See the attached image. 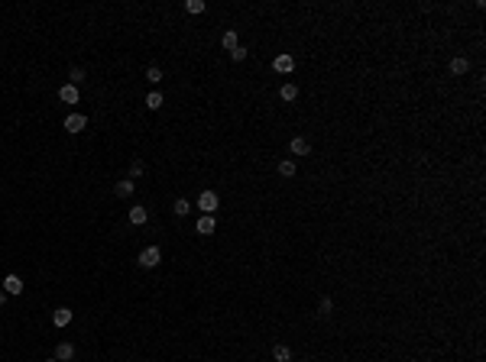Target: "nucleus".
<instances>
[{"label":"nucleus","mask_w":486,"mask_h":362,"mask_svg":"<svg viewBox=\"0 0 486 362\" xmlns=\"http://www.w3.org/2000/svg\"><path fill=\"white\" fill-rule=\"evenodd\" d=\"M146 220H149L146 207H130V223H133V226H143Z\"/></svg>","instance_id":"12"},{"label":"nucleus","mask_w":486,"mask_h":362,"mask_svg":"<svg viewBox=\"0 0 486 362\" xmlns=\"http://www.w3.org/2000/svg\"><path fill=\"white\" fill-rule=\"evenodd\" d=\"M4 291L7 294H23V278L20 275H7L4 278Z\"/></svg>","instance_id":"7"},{"label":"nucleus","mask_w":486,"mask_h":362,"mask_svg":"<svg viewBox=\"0 0 486 362\" xmlns=\"http://www.w3.org/2000/svg\"><path fill=\"white\" fill-rule=\"evenodd\" d=\"M159 262H162V252H159V246H146V249L139 252V266H143V269H156Z\"/></svg>","instance_id":"1"},{"label":"nucleus","mask_w":486,"mask_h":362,"mask_svg":"<svg viewBox=\"0 0 486 362\" xmlns=\"http://www.w3.org/2000/svg\"><path fill=\"white\" fill-rule=\"evenodd\" d=\"M220 42H224V49H227V52H234L237 46H240V39H237V29H227L224 36H220Z\"/></svg>","instance_id":"14"},{"label":"nucleus","mask_w":486,"mask_h":362,"mask_svg":"<svg viewBox=\"0 0 486 362\" xmlns=\"http://www.w3.org/2000/svg\"><path fill=\"white\" fill-rule=\"evenodd\" d=\"M272 68H276L279 75H292V72H295V58H292L289 52H279V55L272 58Z\"/></svg>","instance_id":"3"},{"label":"nucleus","mask_w":486,"mask_h":362,"mask_svg":"<svg viewBox=\"0 0 486 362\" xmlns=\"http://www.w3.org/2000/svg\"><path fill=\"white\" fill-rule=\"evenodd\" d=\"M113 191H117V198H130V194L136 191V181L133 178H123V181H117V188H113Z\"/></svg>","instance_id":"10"},{"label":"nucleus","mask_w":486,"mask_h":362,"mask_svg":"<svg viewBox=\"0 0 486 362\" xmlns=\"http://www.w3.org/2000/svg\"><path fill=\"white\" fill-rule=\"evenodd\" d=\"M46 362H59V359H46Z\"/></svg>","instance_id":"27"},{"label":"nucleus","mask_w":486,"mask_h":362,"mask_svg":"<svg viewBox=\"0 0 486 362\" xmlns=\"http://www.w3.org/2000/svg\"><path fill=\"white\" fill-rule=\"evenodd\" d=\"M185 10H188V13H205L208 4H205V0H185Z\"/></svg>","instance_id":"19"},{"label":"nucleus","mask_w":486,"mask_h":362,"mask_svg":"<svg viewBox=\"0 0 486 362\" xmlns=\"http://www.w3.org/2000/svg\"><path fill=\"white\" fill-rule=\"evenodd\" d=\"M84 126H88L84 113H68V117H65V129H68V133H81Z\"/></svg>","instance_id":"4"},{"label":"nucleus","mask_w":486,"mask_h":362,"mask_svg":"<svg viewBox=\"0 0 486 362\" xmlns=\"http://www.w3.org/2000/svg\"><path fill=\"white\" fill-rule=\"evenodd\" d=\"M246 55H250V52H246V49H243V46H237V49H234V52H231V58H234V61H243V58H246Z\"/></svg>","instance_id":"23"},{"label":"nucleus","mask_w":486,"mask_h":362,"mask_svg":"<svg viewBox=\"0 0 486 362\" xmlns=\"http://www.w3.org/2000/svg\"><path fill=\"white\" fill-rule=\"evenodd\" d=\"M139 175H143V162H139V158H136V162L130 165V178H139Z\"/></svg>","instance_id":"24"},{"label":"nucleus","mask_w":486,"mask_h":362,"mask_svg":"<svg viewBox=\"0 0 486 362\" xmlns=\"http://www.w3.org/2000/svg\"><path fill=\"white\" fill-rule=\"evenodd\" d=\"M59 101L78 104V87H75V84H62V87H59Z\"/></svg>","instance_id":"9"},{"label":"nucleus","mask_w":486,"mask_h":362,"mask_svg":"<svg viewBox=\"0 0 486 362\" xmlns=\"http://www.w3.org/2000/svg\"><path fill=\"white\" fill-rule=\"evenodd\" d=\"M55 359H59V362L75 359V346H72V343H59V346H55Z\"/></svg>","instance_id":"11"},{"label":"nucleus","mask_w":486,"mask_h":362,"mask_svg":"<svg viewBox=\"0 0 486 362\" xmlns=\"http://www.w3.org/2000/svg\"><path fill=\"white\" fill-rule=\"evenodd\" d=\"M289 152H292V155H308V152H311V143H308L305 136H295V139L289 143Z\"/></svg>","instance_id":"5"},{"label":"nucleus","mask_w":486,"mask_h":362,"mask_svg":"<svg viewBox=\"0 0 486 362\" xmlns=\"http://www.w3.org/2000/svg\"><path fill=\"white\" fill-rule=\"evenodd\" d=\"M146 81L159 84V81H162V68H159V65H149V68H146Z\"/></svg>","instance_id":"21"},{"label":"nucleus","mask_w":486,"mask_h":362,"mask_svg":"<svg viewBox=\"0 0 486 362\" xmlns=\"http://www.w3.org/2000/svg\"><path fill=\"white\" fill-rule=\"evenodd\" d=\"M68 78H72V84L78 87V84L84 81V68H72V75H68Z\"/></svg>","instance_id":"22"},{"label":"nucleus","mask_w":486,"mask_h":362,"mask_svg":"<svg viewBox=\"0 0 486 362\" xmlns=\"http://www.w3.org/2000/svg\"><path fill=\"white\" fill-rule=\"evenodd\" d=\"M279 97H282V101H285V104H292V101H295V97H298V87L285 81V84L279 87Z\"/></svg>","instance_id":"13"},{"label":"nucleus","mask_w":486,"mask_h":362,"mask_svg":"<svg viewBox=\"0 0 486 362\" xmlns=\"http://www.w3.org/2000/svg\"><path fill=\"white\" fill-rule=\"evenodd\" d=\"M217 204H220V201H217L214 191H201L198 194V210H201V214H214Z\"/></svg>","instance_id":"2"},{"label":"nucleus","mask_w":486,"mask_h":362,"mask_svg":"<svg viewBox=\"0 0 486 362\" xmlns=\"http://www.w3.org/2000/svg\"><path fill=\"white\" fill-rule=\"evenodd\" d=\"M188 210H191V204H188V201H185V198H179V201H175V204H172V214H175V217H185V214H188Z\"/></svg>","instance_id":"20"},{"label":"nucleus","mask_w":486,"mask_h":362,"mask_svg":"<svg viewBox=\"0 0 486 362\" xmlns=\"http://www.w3.org/2000/svg\"><path fill=\"white\" fill-rule=\"evenodd\" d=\"M279 175H282V178H295V162H292V158H282V162H279Z\"/></svg>","instance_id":"16"},{"label":"nucleus","mask_w":486,"mask_h":362,"mask_svg":"<svg viewBox=\"0 0 486 362\" xmlns=\"http://www.w3.org/2000/svg\"><path fill=\"white\" fill-rule=\"evenodd\" d=\"M331 307H334V301H331V298H324V301H321V311H318V314H331Z\"/></svg>","instance_id":"25"},{"label":"nucleus","mask_w":486,"mask_h":362,"mask_svg":"<svg viewBox=\"0 0 486 362\" xmlns=\"http://www.w3.org/2000/svg\"><path fill=\"white\" fill-rule=\"evenodd\" d=\"M4 298H7V291H0V304H4Z\"/></svg>","instance_id":"26"},{"label":"nucleus","mask_w":486,"mask_h":362,"mask_svg":"<svg viewBox=\"0 0 486 362\" xmlns=\"http://www.w3.org/2000/svg\"><path fill=\"white\" fill-rule=\"evenodd\" d=\"M52 323H55L59 330H62V326H68V323H72V311H68V307H59V311H52Z\"/></svg>","instance_id":"8"},{"label":"nucleus","mask_w":486,"mask_h":362,"mask_svg":"<svg viewBox=\"0 0 486 362\" xmlns=\"http://www.w3.org/2000/svg\"><path fill=\"white\" fill-rule=\"evenodd\" d=\"M272 359H276V362H289V359H292V349H289V346H282V343H279V346L272 349Z\"/></svg>","instance_id":"17"},{"label":"nucleus","mask_w":486,"mask_h":362,"mask_svg":"<svg viewBox=\"0 0 486 362\" xmlns=\"http://www.w3.org/2000/svg\"><path fill=\"white\" fill-rule=\"evenodd\" d=\"M146 107H149V110H159V107H162V94H159V91H149V94H146Z\"/></svg>","instance_id":"18"},{"label":"nucleus","mask_w":486,"mask_h":362,"mask_svg":"<svg viewBox=\"0 0 486 362\" xmlns=\"http://www.w3.org/2000/svg\"><path fill=\"white\" fill-rule=\"evenodd\" d=\"M467 68H470V61H467L464 55H457L454 61H450V75H467Z\"/></svg>","instance_id":"15"},{"label":"nucleus","mask_w":486,"mask_h":362,"mask_svg":"<svg viewBox=\"0 0 486 362\" xmlns=\"http://www.w3.org/2000/svg\"><path fill=\"white\" fill-rule=\"evenodd\" d=\"M194 229H198L201 236H211V233L217 229V223H214V214H201V220H198V226H194Z\"/></svg>","instance_id":"6"}]
</instances>
